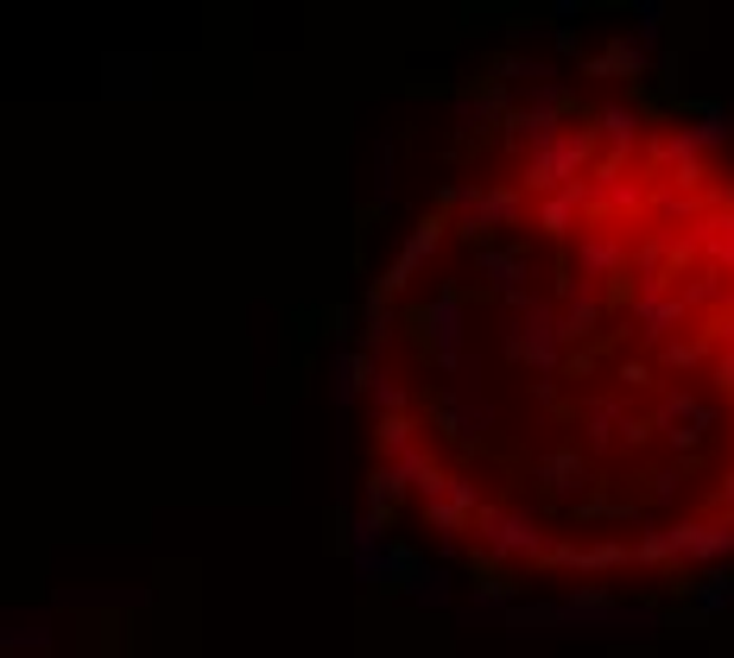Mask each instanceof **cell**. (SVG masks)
<instances>
[{
    "instance_id": "obj_1",
    "label": "cell",
    "mask_w": 734,
    "mask_h": 658,
    "mask_svg": "<svg viewBox=\"0 0 734 658\" xmlns=\"http://www.w3.org/2000/svg\"><path fill=\"white\" fill-rule=\"evenodd\" d=\"M501 298L476 431L514 438L501 539L545 570H678L734 551V147L691 121L564 102L501 184L450 210ZM469 431V438H476Z\"/></svg>"
}]
</instances>
